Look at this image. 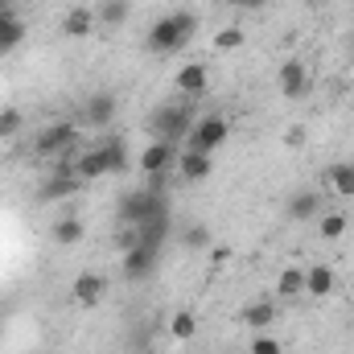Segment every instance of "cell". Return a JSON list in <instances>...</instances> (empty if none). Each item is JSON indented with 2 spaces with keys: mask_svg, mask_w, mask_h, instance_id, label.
<instances>
[{
  "mask_svg": "<svg viewBox=\"0 0 354 354\" xmlns=\"http://www.w3.org/2000/svg\"><path fill=\"white\" fill-rule=\"evenodd\" d=\"M305 136H309V132H305L301 124H292V128L284 132V149H301V145H305Z\"/></svg>",
  "mask_w": 354,
  "mask_h": 354,
  "instance_id": "obj_32",
  "label": "cell"
},
{
  "mask_svg": "<svg viewBox=\"0 0 354 354\" xmlns=\"http://www.w3.org/2000/svg\"><path fill=\"white\" fill-rule=\"evenodd\" d=\"M83 140H79V124H71V120H58V124H50V128H41L37 132V140H33V153L37 157H66L71 149H79Z\"/></svg>",
  "mask_w": 354,
  "mask_h": 354,
  "instance_id": "obj_4",
  "label": "cell"
},
{
  "mask_svg": "<svg viewBox=\"0 0 354 354\" xmlns=\"http://www.w3.org/2000/svg\"><path fill=\"white\" fill-rule=\"evenodd\" d=\"M326 181L338 198H354V161H338L326 169Z\"/></svg>",
  "mask_w": 354,
  "mask_h": 354,
  "instance_id": "obj_23",
  "label": "cell"
},
{
  "mask_svg": "<svg viewBox=\"0 0 354 354\" xmlns=\"http://www.w3.org/2000/svg\"><path fill=\"white\" fill-rule=\"evenodd\" d=\"M120 223L124 227H140V223H149V218H157V214H169V198L165 194H157V189H132V194H124L120 198Z\"/></svg>",
  "mask_w": 354,
  "mask_h": 354,
  "instance_id": "obj_2",
  "label": "cell"
},
{
  "mask_svg": "<svg viewBox=\"0 0 354 354\" xmlns=\"http://www.w3.org/2000/svg\"><path fill=\"white\" fill-rule=\"evenodd\" d=\"M276 301H252L243 313H239V322L248 326V330H268V326H276Z\"/></svg>",
  "mask_w": 354,
  "mask_h": 354,
  "instance_id": "obj_19",
  "label": "cell"
},
{
  "mask_svg": "<svg viewBox=\"0 0 354 354\" xmlns=\"http://www.w3.org/2000/svg\"><path fill=\"white\" fill-rule=\"evenodd\" d=\"M351 292H354V276H351Z\"/></svg>",
  "mask_w": 354,
  "mask_h": 354,
  "instance_id": "obj_36",
  "label": "cell"
},
{
  "mask_svg": "<svg viewBox=\"0 0 354 354\" xmlns=\"http://www.w3.org/2000/svg\"><path fill=\"white\" fill-rule=\"evenodd\" d=\"M248 354H284V346H280L268 330H256V334H252V342H248Z\"/></svg>",
  "mask_w": 354,
  "mask_h": 354,
  "instance_id": "obj_31",
  "label": "cell"
},
{
  "mask_svg": "<svg viewBox=\"0 0 354 354\" xmlns=\"http://www.w3.org/2000/svg\"><path fill=\"white\" fill-rule=\"evenodd\" d=\"M288 218L292 223H313V218H322V210H326V202H322V194L317 189H297L292 198H288Z\"/></svg>",
  "mask_w": 354,
  "mask_h": 354,
  "instance_id": "obj_11",
  "label": "cell"
},
{
  "mask_svg": "<svg viewBox=\"0 0 354 354\" xmlns=\"http://www.w3.org/2000/svg\"><path fill=\"white\" fill-rule=\"evenodd\" d=\"M157 260H161V248L136 243L132 252H124V276H128V280H145V276H153Z\"/></svg>",
  "mask_w": 354,
  "mask_h": 354,
  "instance_id": "obj_10",
  "label": "cell"
},
{
  "mask_svg": "<svg viewBox=\"0 0 354 354\" xmlns=\"http://www.w3.org/2000/svg\"><path fill=\"white\" fill-rule=\"evenodd\" d=\"M174 165H177V145H165V140L145 145V153H140V174H145V177L169 174Z\"/></svg>",
  "mask_w": 354,
  "mask_h": 354,
  "instance_id": "obj_8",
  "label": "cell"
},
{
  "mask_svg": "<svg viewBox=\"0 0 354 354\" xmlns=\"http://www.w3.org/2000/svg\"><path fill=\"white\" fill-rule=\"evenodd\" d=\"M177 243H181L185 252H206L214 239H210V227H206V223H185L181 235H177Z\"/></svg>",
  "mask_w": 354,
  "mask_h": 354,
  "instance_id": "obj_25",
  "label": "cell"
},
{
  "mask_svg": "<svg viewBox=\"0 0 354 354\" xmlns=\"http://www.w3.org/2000/svg\"><path fill=\"white\" fill-rule=\"evenodd\" d=\"M103 292H107V276H103V272H79L75 284H71V297H75V305H83V309H95V305L103 301Z\"/></svg>",
  "mask_w": 354,
  "mask_h": 354,
  "instance_id": "obj_7",
  "label": "cell"
},
{
  "mask_svg": "<svg viewBox=\"0 0 354 354\" xmlns=\"http://www.w3.org/2000/svg\"><path fill=\"white\" fill-rule=\"evenodd\" d=\"M194 29H198V17L189 8H177L165 12L153 29H149V54H177L194 41Z\"/></svg>",
  "mask_w": 354,
  "mask_h": 354,
  "instance_id": "obj_1",
  "label": "cell"
},
{
  "mask_svg": "<svg viewBox=\"0 0 354 354\" xmlns=\"http://www.w3.org/2000/svg\"><path fill=\"white\" fill-rule=\"evenodd\" d=\"M0 12H12V0H0Z\"/></svg>",
  "mask_w": 354,
  "mask_h": 354,
  "instance_id": "obj_34",
  "label": "cell"
},
{
  "mask_svg": "<svg viewBox=\"0 0 354 354\" xmlns=\"http://www.w3.org/2000/svg\"><path fill=\"white\" fill-rule=\"evenodd\" d=\"M174 87L181 91V95H202V91L210 87V71L202 66V62H185V66H177V75H174Z\"/></svg>",
  "mask_w": 354,
  "mask_h": 354,
  "instance_id": "obj_14",
  "label": "cell"
},
{
  "mask_svg": "<svg viewBox=\"0 0 354 354\" xmlns=\"http://www.w3.org/2000/svg\"><path fill=\"white\" fill-rule=\"evenodd\" d=\"M71 174L79 177L83 185L95 181V177H107V161H103V153H99V145H87V149H79V157H75V169Z\"/></svg>",
  "mask_w": 354,
  "mask_h": 354,
  "instance_id": "obj_16",
  "label": "cell"
},
{
  "mask_svg": "<svg viewBox=\"0 0 354 354\" xmlns=\"http://www.w3.org/2000/svg\"><path fill=\"white\" fill-rule=\"evenodd\" d=\"M227 136H231V124H227L223 115H202V120H194V128H189V136H185V149L214 157V149H223Z\"/></svg>",
  "mask_w": 354,
  "mask_h": 354,
  "instance_id": "obj_3",
  "label": "cell"
},
{
  "mask_svg": "<svg viewBox=\"0 0 354 354\" xmlns=\"http://www.w3.org/2000/svg\"><path fill=\"white\" fill-rule=\"evenodd\" d=\"M276 83H280V95L284 99H305L309 95V71H305V62H284L280 71H276Z\"/></svg>",
  "mask_w": 354,
  "mask_h": 354,
  "instance_id": "obj_9",
  "label": "cell"
},
{
  "mask_svg": "<svg viewBox=\"0 0 354 354\" xmlns=\"http://www.w3.org/2000/svg\"><path fill=\"white\" fill-rule=\"evenodd\" d=\"M79 189H83V181L66 169V174H58V177H46V185L37 189V198H41V202H66V198H75Z\"/></svg>",
  "mask_w": 354,
  "mask_h": 354,
  "instance_id": "obj_15",
  "label": "cell"
},
{
  "mask_svg": "<svg viewBox=\"0 0 354 354\" xmlns=\"http://www.w3.org/2000/svg\"><path fill=\"white\" fill-rule=\"evenodd\" d=\"M243 46H248L243 25H227V29L214 33V50H218V54H235V50H243Z\"/></svg>",
  "mask_w": 354,
  "mask_h": 354,
  "instance_id": "obj_29",
  "label": "cell"
},
{
  "mask_svg": "<svg viewBox=\"0 0 354 354\" xmlns=\"http://www.w3.org/2000/svg\"><path fill=\"white\" fill-rule=\"evenodd\" d=\"M189 128H194L189 107H157L153 111V136L165 140V145H185Z\"/></svg>",
  "mask_w": 354,
  "mask_h": 354,
  "instance_id": "obj_5",
  "label": "cell"
},
{
  "mask_svg": "<svg viewBox=\"0 0 354 354\" xmlns=\"http://www.w3.org/2000/svg\"><path fill=\"white\" fill-rule=\"evenodd\" d=\"M99 153H103V161H107V174H124V169H128V140H124V136L99 140Z\"/></svg>",
  "mask_w": 354,
  "mask_h": 354,
  "instance_id": "obj_20",
  "label": "cell"
},
{
  "mask_svg": "<svg viewBox=\"0 0 354 354\" xmlns=\"http://www.w3.org/2000/svg\"><path fill=\"white\" fill-rule=\"evenodd\" d=\"M21 41H25V21L17 12H4L0 17V58H8L12 50H21Z\"/></svg>",
  "mask_w": 354,
  "mask_h": 354,
  "instance_id": "obj_17",
  "label": "cell"
},
{
  "mask_svg": "<svg viewBox=\"0 0 354 354\" xmlns=\"http://www.w3.org/2000/svg\"><path fill=\"white\" fill-rule=\"evenodd\" d=\"M115 95L111 91H99V95H91L87 103H83V124L91 128H111V120H115Z\"/></svg>",
  "mask_w": 354,
  "mask_h": 354,
  "instance_id": "obj_12",
  "label": "cell"
},
{
  "mask_svg": "<svg viewBox=\"0 0 354 354\" xmlns=\"http://www.w3.org/2000/svg\"><path fill=\"white\" fill-rule=\"evenodd\" d=\"M177 177L181 181H189V185H198V181H206V177L214 174V157L210 153H194V149H181L177 153Z\"/></svg>",
  "mask_w": 354,
  "mask_h": 354,
  "instance_id": "obj_6",
  "label": "cell"
},
{
  "mask_svg": "<svg viewBox=\"0 0 354 354\" xmlns=\"http://www.w3.org/2000/svg\"><path fill=\"white\" fill-rule=\"evenodd\" d=\"M0 17H4V12H0Z\"/></svg>",
  "mask_w": 354,
  "mask_h": 354,
  "instance_id": "obj_38",
  "label": "cell"
},
{
  "mask_svg": "<svg viewBox=\"0 0 354 354\" xmlns=\"http://www.w3.org/2000/svg\"><path fill=\"white\" fill-rule=\"evenodd\" d=\"M169 334H174V342H194V334H198L194 309H177L174 317H169Z\"/></svg>",
  "mask_w": 354,
  "mask_h": 354,
  "instance_id": "obj_28",
  "label": "cell"
},
{
  "mask_svg": "<svg viewBox=\"0 0 354 354\" xmlns=\"http://www.w3.org/2000/svg\"><path fill=\"white\" fill-rule=\"evenodd\" d=\"M132 17V4L128 0H103L99 8H95V21H103L107 29H115V25H124Z\"/></svg>",
  "mask_w": 354,
  "mask_h": 354,
  "instance_id": "obj_27",
  "label": "cell"
},
{
  "mask_svg": "<svg viewBox=\"0 0 354 354\" xmlns=\"http://www.w3.org/2000/svg\"><path fill=\"white\" fill-rule=\"evenodd\" d=\"M91 29H95V8H87V4L66 8V17H62V33L66 37H87Z\"/></svg>",
  "mask_w": 354,
  "mask_h": 354,
  "instance_id": "obj_18",
  "label": "cell"
},
{
  "mask_svg": "<svg viewBox=\"0 0 354 354\" xmlns=\"http://www.w3.org/2000/svg\"><path fill=\"white\" fill-rule=\"evenodd\" d=\"M227 4H235V8H260V4H268V0H227Z\"/></svg>",
  "mask_w": 354,
  "mask_h": 354,
  "instance_id": "obj_33",
  "label": "cell"
},
{
  "mask_svg": "<svg viewBox=\"0 0 354 354\" xmlns=\"http://www.w3.org/2000/svg\"><path fill=\"white\" fill-rule=\"evenodd\" d=\"M0 342H4V313H0Z\"/></svg>",
  "mask_w": 354,
  "mask_h": 354,
  "instance_id": "obj_35",
  "label": "cell"
},
{
  "mask_svg": "<svg viewBox=\"0 0 354 354\" xmlns=\"http://www.w3.org/2000/svg\"><path fill=\"white\" fill-rule=\"evenodd\" d=\"M21 128H25V111L21 107H0V140H12V136H21Z\"/></svg>",
  "mask_w": 354,
  "mask_h": 354,
  "instance_id": "obj_30",
  "label": "cell"
},
{
  "mask_svg": "<svg viewBox=\"0 0 354 354\" xmlns=\"http://www.w3.org/2000/svg\"><path fill=\"white\" fill-rule=\"evenodd\" d=\"M313 4H326V0H313Z\"/></svg>",
  "mask_w": 354,
  "mask_h": 354,
  "instance_id": "obj_37",
  "label": "cell"
},
{
  "mask_svg": "<svg viewBox=\"0 0 354 354\" xmlns=\"http://www.w3.org/2000/svg\"><path fill=\"white\" fill-rule=\"evenodd\" d=\"M301 292H305V268H284L280 280H276V297L280 301H292Z\"/></svg>",
  "mask_w": 354,
  "mask_h": 354,
  "instance_id": "obj_26",
  "label": "cell"
},
{
  "mask_svg": "<svg viewBox=\"0 0 354 354\" xmlns=\"http://www.w3.org/2000/svg\"><path fill=\"white\" fill-rule=\"evenodd\" d=\"M169 231H174V223H169V214H157V218H149V223H140V227H136V235H140V243H149V248H165V239H169Z\"/></svg>",
  "mask_w": 354,
  "mask_h": 354,
  "instance_id": "obj_22",
  "label": "cell"
},
{
  "mask_svg": "<svg viewBox=\"0 0 354 354\" xmlns=\"http://www.w3.org/2000/svg\"><path fill=\"white\" fill-rule=\"evenodd\" d=\"M334 288H338V272L330 264H309L305 268V292H309L313 301H326Z\"/></svg>",
  "mask_w": 354,
  "mask_h": 354,
  "instance_id": "obj_13",
  "label": "cell"
},
{
  "mask_svg": "<svg viewBox=\"0 0 354 354\" xmlns=\"http://www.w3.org/2000/svg\"><path fill=\"white\" fill-rule=\"evenodd\" d=\"M83 235H87V227H83L79 214H62L54 223V243L58 248H75V243H83Z\"/></svg>",
  "mask_w": 354,
  "mask_h": 354,
  "instance_id": "obj_21",
  "label": "cell"
},
{
  "mask_svg": "<svg viewBox=\"0 0 354 354\" xmlns=\"http://www.w3.org/2000/svg\"><path fill=\"white\" fill-rule=\"evenodd\" d=\"M346 231H351L346 210H322V218H317V235L322 239H342Z\"/></svg>",
  "mask_w": 354,
  "mask_h": 354,
  "instance_id": "obj_24",
  "label": "cell"
}]
</instances>
